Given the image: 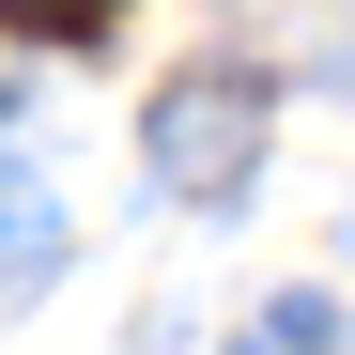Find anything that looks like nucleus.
Returning <instances> with one entry per match:
<instances>
[{
    "mask_svg": "<svg viewBox=\"0 0 355 355\" xmlns=\"http://www.w3.org/2000/svg\"><path fill=\"white\" fill-rule=\"evenodd\" d=\"M248 155H263V78L201 62V78H170V93H155V186L232 201V186H248Z\"/></svg>",
    "mask_w": 355,
    "mask_h": 355,
    "instance_id": "obj_1",
    "label": "nucleus"
},
{
    "mask_svg": "<svg viewBox=\"0 0 355 355\" xmlns=\"http://www.w3.org/2000/svg\"><path fill=\"white\" fill-rule=\"evenodd\" d=\"M124 0H0V31H31V46H93Z\"/></svg>",
    "mask_w": 355,
    "mask_h": 355,
    "instance_id": "obj_2",
    "label": "nucleus"
},
{
    "mask_svg": "<svg viewBox=\"0 0 355 355\" xmlns=\"http://www.w3.org/2000/svg\"><path fill=\"white\" fill-rule=\"evenodd\" d=\"M0 263H46V216H31V186L0 170Z\"/></svg>",
    "mask_w": 355,
    "mask_h": 355,
    "instance_id": "obj_3",
    "label": "nucleus"
}]
</instances>
